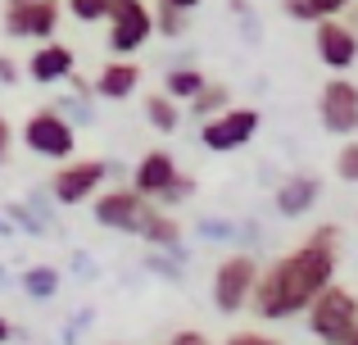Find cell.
Returning a JSON list of instances; mask_svg holds the SVG:
<instances>
[{
  "label": "cell",
  "instance_id": "1",
  "mask_svg": "<svg viewBox=\"0 0 358 345\" xmlns=\"http://www.w3.org/2000/svg\"><path fill=\"white\" fill-rule=\"evenodd\" d=\"M336 282V246H317V241H304L299 250L272 259L268 268H259L250 291V309L259 318H295L313 304V295L322 286Z\"/></svg>",
  "mask_w": 358,
  "mask_h": 345
},
{
  "label": "cell",
  "instance_id": "2",
  "mask_svg": "<svg viewBox=\"0 0 358 345\" xmlns=\"http://www.w3.org/2000/svg\"><path fill=\"white\" fill-rule=\"evenodd\" d=\"M308 332H313L322 345H345L358 328V295L345 291V286H322L308 304Z\"/></svg>",
  "mask_w": 358,
  "mask_h": 345
},
{
  "label": "cell",
  "instance_id": "3",
  "mask_svg": "<svg viewBox=\"0 0 358 345\" xmlns=\"http://www.w3.org/2000/svg\"><path fill=\"white\" fill-rule=\"evenodd\" d=\"M23 146L32 155H41V160H73V150H78V132H73V123L64 114H55V109H36L32 118L23 123Z\"/></svg>",
  "mask_w": 358,
  "mask_h": 345
},
{
  "label": "cell",
  "instance_id": "4",
  "mask_svg": "<svg viewBox=\"0 0 358 345\" xmlns=\"http://www.w3.org/2000/svg\"><path fill=\"white\" fill-rule=\"evenodd\" d=\"M254 132H259V109H250V105H227L222 114L204 118L200 146H209V150H218V155H231V150H241V146H250Z\"/></svg>",
  "mask_w": 358,
  "mask_h": 345
},
{
  "label": "cell",
  "instance_id": "5",
  "mask_svg": "<svg viewBox=\"0 0 358 345\" xmlns=\"http://www.w3.org/2000/svg\"><path fill=\"white\" fill-rule=\"evenodd\" d=\"M155 204L145 200V195H136L127 186V191H105L96 200V223L100 227H114V232H131V237H145L150 223H155Z\"/></svg>",
  "mask_w": 358,
  "mask_h": 345
},
{
  "label": "cell",
  "instance_id": "6",
  "mask_svg": "<svg viewBox=\"0 0 358 345\" xmlns=\"http://www.w3.org/2000/svg\"><path fill=\"white\" fill-rule=\"evenodd\" d=\"M155 36V14H150L145 0H127V5H118L114 14H109V50H114V59H136V50Z\"/></svg>",
  "mask_w": 358,
  "mask_h": 345
},
{
  "label": "cell",
  "instance_id": "7",
  "mask_svg": "<svg viewBox=\"0 0 358 345\" xmlns=\"http://www.w3.org/2000/svg\"><path fill=\"white\" fill-rule=\"evenodd\" d=\"M254 277H259V264L250 255H231L218 264L213 273V304L222 314H241L250 304V291H254Z\"/></svg>",
  "mask_w": 358,
  "mask_h": 345
},
{
  "label": "cell",
  "instance_id": "8",
  "mask_svg": "<svg viewBox=\"0 0 358 345\" xmlns=\"http://www.w3.org/2000/svg\"><path fill=\"white\" fill-rule=\"evenodd\" d=\"M59 27V5L55 0H9L5 5V32L14 41H50Z\"/></svg>",
  "mask_w": 358,
  "mask_h": 345
},
{
  "label": "cell",
  "instance_id": "9",
  "mask_svg": "<svg viewBox=\"0 0 358 345\" xmlns=\"http://www.w3.org/2000/svg\"><path fill=\"white\" fill-rule=\"evenodd\" d=\"M317 118L331 136H354L358 132V87L350 78H331L317 96Z\"/></svg>",
  "mask_w": 358,
  "mask_h": 345
},
{
  "label": "cell",
  "instance_id": "10",
  "mask_svg": "<svg viewBox=\"0 0 358 345\" xmlns=\"http://www.w3.org/2000/svg\"><path fill=\"white\" fill-rule=\"evenodd\" d=\"M105 160H64L59 169H55L50 177V191H55V200L59 204H82V200H91V195L100 191V182H105Z\"/></svg>",
  "mask_w": 358,
  "mask_h": 345
},
{
  "label": "cell",
  "instance_id": "11",
  "mask_svg": "<svg viewBox=\"0 0 358 345\" xmlns=\"http://www.w3.org/2000/svg\"><path fill=\"white\" fill-rule=\"evenodd\" d=\"M317 59L327 64V69H354L358 59V32L350 23H341V18H317Z\"/></svg>",
  "mask_w": 358,
  "mask_h": 345
},
{
  "label": "cell",
  "instance_id": "12",
  "mask_svg": "<svg viewBox=\"0 0 358 345\" xmlns=\"http://www.w3.org/2000/svg\"><path fill=\"white\" fill-rule=\"evenodd\" d=\"M73 69H78V55L64 41H36V50L27 55V78L36 87H55V82H73Z\"/></svg>",
  "mask_w": 358,
  "mask_h": 345
},
{
  "label": "cell",
  "instance_id": "13",
  "mask_svg": "<svg viewBox=\"0 0 358 345\" xmlns=\"http://www.w3.org/2000/svg\"><path fill=\"white\" fill-rule=\"evenodd\" d=\"M131 191L136 195H145V200H164V191L177 182V160L168 150H150V155H141V164H136V173H131Z\"/></svg>",
  "mask_w": 358,
  "mask_h": 345
},
{
  "label": "cell",
  "instance_id": "14",
  "mask_svg": "<svg viewBox=\"0 0 358 345\" xmlns=\"http://www.w3.org/2000/svg\"><path fill=\"white\" fill-rule=\"evenodd\" d=\"M141 87V64L136 59H109L96 73V96L100 100H127Z\"/></svg>",
  "mask_w": 358,
  "mask_h": 345
},
{
  "label": "cell",
  "instance_id": "15",
  "mask_svg": "<svg viewBox=\"0 0 358 345\" xmlns=\"http://www.w3.org/2000/svg\"><path fill=\"white\" fill-rule=\"evenodd\" d=\"M317 195H322V182H317V177H308V173H295L290 182H281L277 209L286 213V218H299V213H308L317 204Z\"/></svg>",
  "mask_w": 358,
  "mask_h": 345
},
{
  "label": "cell",
  "instance_id": "16",
  "mask_svg": "<svg viewBox=\"0 0 358 345\" xmlns=\"http://www.w3.org/2000/svg\"><path fill=\"white\" fill-rule=\"evenodd\" d=\"M145 118H150V127H159V132H168V136L182 127V109H177V100H168L164 91L145 96Z\"/></svg>",
  "mask_w": 358,
  "mask_h": 345
},
{
  "label": "cell",
  "instance_id": "17",
  "mask_svg": "<svg viewBox=\"0 0 358 345\" xmlns=\"http://www.w3.org/2000/svg\"><path fill=\"white\" fill-rule=\"evenodd\" d=\"M227 105H231V91L222 87V82H204V87L191 96V109H195L200 118H213V114H222Z\"/></svg>",
  "mask_w": 358,
  "mask_h": 345
},
{
  "label": "cell",
  "instance_id": "18",
  "mask_svg": "<svg viewBox=\"0 0 358 345\" xmlns=\"http://www.w3.org/2000/svg\"><path fill=\"white\" fill-rule=\"evenodd\" d=\"M204 82H209V78H204L200 69H173V73L164 78V96H168V100H191L195 91L204 87Z\"/></svg>",
  "mask_w": 358,
  "mask_h": 345
},
{
  "label": "cell",
  "instance_id": "19",
  "mask_svg": "<svg viewBox=\"0 0 358 345\" xmlns=\"http://www.w3.org/2000/svg\"><path fill=\"white\" fill-rule=\"evenodd\" d=\"M150 14H155V36H159V32H164V36H182V32H186V9L159 0V9H150Z\"/></svg>",
  "mask_w": 358,
  "mask_h": 345
},
{
  "label": "cell",
  "instance_id": "20",
  "mask_svg": "<svg viewBox=\"0 0 358 345\" xmlns=\"http://www.w3.org/2000/svg\"><path fill=\"white\" fill-rule=\"evenodd\" d=\"M23 286L36 295V300H50V295L59 291V273H55V268H27Z\"/></svg>",
  "mask_w": 358,
  "mask_h": 345
},
{
  "label": "cell",
  "instance_id": "21",
  "mask_svg": "<svg viewBox=\"0 0 358 345\" xmlns=\"http://www.w3.org/2000/svg\"><path fill=\"white\" fill-rule=\"evenodd\" d=\"M69 14L78 23H100V18H109V0H69Z\"/></svg>",
  "mask_w": 358,
  "mask_h": 345
},
{
  "label": "cell",
  "instance_id": "22",
  "mask_svg": "<svg viewBox=\"0 0 358 345\" xmlns=\"http://www.w3.org/2000/svg\"><path fill=\"white\" fill-rule=\"evenodd\" d=\"M336 173H341V182H358V141L341 146V155H336Z\"/></svg>",
  "mask_w": 358,
  "mask_h": 345
},
{
  "label": "cell",
  "instance_id": "23",
  "mask_svg": "<svg viewBox=\"0 0 358 345\" xmlns=\"http://www.w3.org/2000/svg\"><path fill=\"white\" fill-rule=\"evenodd\" d=\"M281 9H286L290 18H299V23H317V0H281Z\"/></svg>",
  "mask_w": 358,
  "mask_h": 345
},
{
  "label": "cell",
  "instance_id": "24",
  "mask_svg": "<svg viewBox=\"0 0 358 345\" xmlns=\"http://www.w3.org/2000/svg\"><path fill=\"white\" fill-rule=\"evenodd\" d=\"M222 345H281L277 337H268V332H231Z\"/></svg>",
  "mask_w": 358,
  "mask_h": 345
},
{
  "label": "cell",
  "instance_id": "25",
  "mask_svg": "<svg viewBox=\"0 0 358 345\" xmlns=\"http://www.w3.org/2000/svg\"><path fill=\"white\" fill-rule=\"evenodd\" d=\"M9 146H14V127H9V118L0 114V164L9 160Z\"/></svg>",
  "mask_w": 358,
  "mask_h": 345
},
{
  "label": "cell",
  "instance_id": "26",
  "mask_svg": "<svg viewBox=\"0 0 358 345\" xmlns=\"http://www.w3.org/2000/svg\"><path fill=\"white\" fill-rule=\"evenodd\" d=\"M350 5H354V0H317V14H322V18H336V14H345Z\"/></svg>",
  "mask_w": 358,
  "mask_h": 345
},
{
  "label": "cell",
  "instance_id": "27",
  "mask_svg": "<svg viewBox=\"0 0 358 345\" xmlns=\"http://www.w3.org/2000/svg\"><path fill=\"white\" fill-rule=\"evenodd\" d=\"M9 82H18V64L0 55V87H9Z\"/></svg>",
  "mask_w": 358,
  "mask_h": 345
},
{
  "label": "cell",
  "instance_id": "28",
  "mask_svg": "<svg viewBox=\"0 0 358 345\" xmlns=\"http://www.w3.org/2000/svg\"><path fill=\"white\" fill-rule=\"evenodd\" d=\"M173 345H209V341H204L200 332H177V337H173Z\"/></svg>",
  "mask_w": 358,
  "mask_h": 345
},
{
  "label": "cell",
  "instance_id": "29",
  "mask_svg": "<svg viewBox=\"0 0 358 345\" xmlns=\"http://www.w3.org/2000/svg\"><path fill=\"white\" fill-rule=\"evenodd\" d=\"M308 241H317V246H336V227H317Z\"/></svg>",
  "mask_w": 358,
  "mask_h": 345
},
{
  "label": "cell",
  "instance_id": "30",
  "mask_svg": "<svg viewBox=\"0 0 358 345\" xmlns=\"http://www.w3.org/2000/svg\"><path fill=\"white\" fill-rule=\"evenodd\" d=\"M168 5H177V9H186V14H191V9L200 5V0H168Z\"/></svg>",
  "mask_w": 358,
  "mask_h": 345
},
{
  "label": "cell",
  "instance_id": "31",
  "mask_svg": "<svg viewBox=\"0 0 358 345\" xmlns=\"http://www.w3.org/2000/svg\"><path fill=\"white\" fill-rule=\"evenodd\" d=\"M9 341V318H0V345Z\"/></svg>",
  "mask_w": 358,
  "mask_h": 345
},
{
  "label": "cell",
  "instance_id": "32",
  "mask_svg": "<svg viewBox=\"0 0 358 345\" xmlns=\"http://www.w3.org/2000/svg\"><path fill=\"white\" fill-rule=\"evenodd\" d=\"M118 5H127V0H109V14H114V9H118Z\"/></svg>",
  "mask_w": 358,
  "mask_h": 345
},
{
  "label": "cell",
  "instance_id": "33",
  "mask_svg": "<svg viewBox=\"0 0 358 345\" xmlns=\"http://www.w3.org/2000/svg\"><path fill=\"white\" fill-rule=\"evenodd\" d=\"M345 345H358V328H354V337H350V341H345Z\"/></svg>",
  "mask_w": 358,
  "mask_h": 345
},
{
  "label": "cell",
  "instance_id": "34",
  "mask_svg": "<svg viewBox=\"0 0 358 345\" xmlns=\"http://www.w3.org/2000/svg\"><path fill=\"white\" fill-rule=\"evenodd\" d=\"M14 5H18V0H14Z\"/></svg>",
  "mask_w": 358,
  "mask_h": 345
},
{
  "label": "cell",
  "instance_id": "35",
  "mask_svg": "<svg viewBox=\"0 0 358 345\" xmlns=\"http://www.w3.org/2000/svg\"><path fill=\"white\" fill-rule=\"evenodd\" d=\"M354 5H358V0H354Z\"/></svg>",
  "mask_w": 358,
  "mask_h": 345
}]
</instances>
